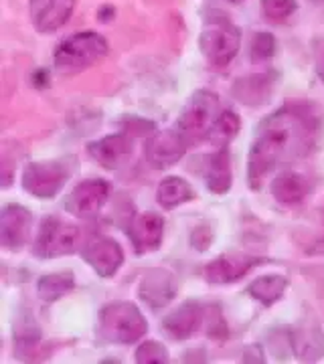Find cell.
<instances>
[{"label": "cell", "instance_id": "603a6c76", "mask_svg": "<svg viewBox=\"0 0 324 364\" xmlns=\"http://www.w3.org/2000/svg\"><path fill=\"white\" fill-rule=\"evenodd\" d=\"M286 287H288V282L282 275H263L249 284L247 294L254 299H258L261 306L270 308L284 296Z\"/></svg>", "mask_w": 324, "mask_h": 364}, {"label": "cell", "instance_id": "277c9868", "mask_svg": "<svg viewBox=\"0 0 324 364\" xmlns=\"http://www.w3.org/2000/svg\"><path fill=\"white\" fill-rule=\"evenodd\" d=\"M108 41L95 31H79L69 37H65L53 55V65L57 73H79L83 69H90L100 59H104L108 53Z\"/></svg>", "mask_w": 324, "mask_h": 364}, {"label": "cell", "instance_id": "ffe728a7", "mask_svg": "<svg viewBox=\"0 0 324 364\" xmlns=\"http://www.w3.org/2000/svg\"><path fill=\"white\" fill-rule=\"evenodd\" d=\"M194 196H197V193H194L193 186L181 176H169L156 188V200L167 210L181 207L184 203H191V200H194Z\"/></svg>", "mask_w": 324, "mask_h": 364}, {"label": "cell", "instance_id": "7c38bea8", "mask_svg": "<svg viewBox=\"0 0 324 364\" xmlns=\"http://www.w3.org/2000/svg\"><path fill=\"white\" fill-rule=\"evenodd\" d=\"M187 148L189 146L182 140L181 134L170 128L155 134L144 146V154L152 168H169L187 154Z\"/></svg>", "mask_w": 324, "mask_h": 364}, {"label": "cell", "instance_id": "d4e9b609", "mask_svg": "<svg viewBox=\"0 0 324 364\" xmlns=\"http://www.w3.org/2000/svg\"><path fill=\"white\" fill-rule=\"evenodd\" d=\"M290 344L302 360H316L324 352V338L318 330H296Z\"/></svg>", "mask_w": 324, "mask_h": 364}, {"label": "cell", "instance_id": "ba28073f", "mask_svg": "<svg viewBox=\"0 0 324 364\" xmlns=\"http://www.w3.org/2000/svg\"><path fill=\"white\" fill-rule=\"evenodd\" d=\"M81 259L90 265L100 277H114L120 267L124 265V251L120 247L116 239L98 235L91 237L88 243L81 247Z\"/></svg>", "mask_w": 324, "mask_h": 364}, {"label": "cell", "instance_id": "3957f363", "mask_svg": "<svg viewBox=\"0 0 324 364\" xmlns=\"http://www.w3.org/2000/svg\"><path fill=\"white\" fill-rule=\"evenodd\" d=\"M199 49L209 65L227 67L241 49V31L219 11H211L203 23Z\"/></svg>", "mask_w": 324, "mask_h": 364}, {"label": "cell", "instance_id": "4316f807", "mask_svg": "<svg viewBox=\"0 0 324 364\" xmlns=\"http://www.w3.org/2000/svg\"><path fill=\"white\" fill-rule=\"evenodd\" d=\"M296 0H261V11L272 23H284L296 13Z\"/></svg>", "mask_w": 324, "mask_h": 364}, {"label": "cell", "instance_id": "44dd1931", "mask_svg": "<svg viewBox=\"0 0 324 364\" xmlns=\"http://www.w3.org/2000/svg\"><path fill=\"white\" fill-rule=\"evenodd\" d=\"M270 87H272V75H251L235 83L234 95L241 104L259 105L268 100Z\"/></svg>", "mask_w": 324, "mask_h": 364}, {"label": "cell", "instance_id": "f546056e", "mask_svg": "<svg viewBox=\"0 0 324 364\" xmlns=\"http://www.w3.org/2000/svg\"><path fill=\"white\" fill-rule=\"evenodd\" d=\"M227 2H231V4H239V2H244V0H227Z\"/></svg>", "mask_w": 324, "mask_h": 364}, {"label": "cell", "instance_id": "4fadbf2b", "mask_svg": "<svg viewBox=\"0 0 324 364\" xmlns=\"http://www.w3.org/2000/svg\"><path fill=\"white\" fill-rule=\"evenodd\" d=\"M259 263H261L259 257L247 255V253H223L205 267V277H207V282L215 284V286L234 284L237 279H241L244 275H247Z\"/></svg>", "mask_w": 324, "mask_h": 364}, {"label": "cell", "instance_id": "d6986e66", "mask_svg": "<svg viewBox=\"0 0 324 364\" xmlns=\"http://www.w3.org/2000/svg\"><path fill=\"white\" fill-rule=\"evenodd\" d=\"M308 191H310L308 181L296 172H282L272 182L273 198L282 205H296L300 200H304Z\"/></svg>", "mask_w": 324, "mask_h": 364}, {"label": "cell", "instance_id": "7402d4cb", "mask_svg": "<svg viewBox=\"0 0 324 364\" xmlns=\"http://www.w3.org/2000/svg\"><path fill=\"white\" fill-rule=\"evenodd\" d=\"M73 287H75V277L71 272L47 273L37 282V296L45 304H53L65 298L69 291H73Z\"/></svg>", "mask_w": 324, "mask_h": 364}, {"label": "cell", "instance_id": "9a60e30c", "mask_svg": "<svg viewBox=\"0 0 324 364\" xmlns=\"http://www.w3.org/2000/svg\"><path fill=\"white\" fill-rule=\"evenodd\" d=\"M130 243L138 255L152 253L162 245L164 239V219L156 213H144L134 217L128 229Z\"/></svg>", "mask_w": 324, "mask_h": 364}, {"label": "cell", "instance_id": "ac0fdd59", "mask_svg": "<svg viewBox=\"0 0 324 364\" xmlns=\"http://www.w3.org/2000/svg\"><path fill=\"white\" fill-rule=\"evenodd\" d=\"M205 182L213 195H225L231 188L234 178H231V158H229L227 146H221L217 152H213L207 158Z\"/></svg>", "mask_w": 324, "mask_h": 364}, {"label": "cell", "instance_id": "7a4b0ae2", "mask_svg": "<svg viewBox=\"0 0 324 364\" xmlns=\"http://www.w3.org/2000/svg\"><path fill=\"white\" fill-rule=\"evenodd\" d=\"M148 332V322L132 301L105 304L98 318V338L108 344H134Z\"/></svg>", "mask_w": 324, "mask_h": 364}, {"label": "cell", "instance_id": "30bf717a", "mask_svg": "<svg viewBox=\"0 0 324 364\" xmlns=\"http://www.w3.org/2000/svg\"><path fill=\"white\" fill-rule=\"evenodd\" d=\"M33 213L23 205H4L0 213V243L9 251H21L31 239Z\"/></svg>", "mask_w": 324, "mask_h": 364}, {"label": "cell", "instance_id": "484cf974", "mask_svg": "<svg viewBox=\"0 0 324 364\" xmlns=\"http://www.w3.org/2000/svg\"><path fill=\"white\" fill-rule=\"evenodd\" d=\"M239 126H241V122H239V116L234 109H223L209 140L217 142L219 146H227L239 134Z\"/></svg>", "mask_w": 324, "mask_h": 364}, {"label": "cell", "instance_id": "f1b7e54d", "mask_svg": "<svg viewBox=\"0 0 324 364\" xmlns=\"http://www.w3.org/2000/svg\"><path fill=\"white\" fill-rule=\"evenodd\" d=\"M276 55V39L272 33H258L251 41V61H268Z\"/></svg>", "mask_w": 324, "mask_h": 364}, {"label": "cell", "instance_id": "5bb4252c", "mask_svg": "<svg viewBox=\"0 0 324 364\" xmlns=\"http://www.w3.org/2000/svg\"><path fill=\"white\" fill-rule=\"evenodd\" d=\"M179 291L174 275L167 269H148L140 282L138 296L150 310H162L174 299Z\"/></svg>", "mask_w": 324, "mask_h": 364}, {"label": "cell", "instance_id": "9c48e42d", "mask_svg": "<svg viewBox=\"0 0 324 364\" xmlns=\"http://www.w3.org/2000/svg\"><path fill=\"white\" fill-rule=\"evenodd\" d=\"M110 198V184L102 178L79 182L65 200V208L79 219H93L100 215Z\"/></svg>", "mask_w": 324, "mask_h": 364}, {"label": "cell", "instance_id": "8992f818", "mask_svg": "<svg viewBox=\"0 0 324 364\" xmlns=\"http://www.w3.org/2000/svg\"><path fill=\"white\" fill-rule=\"evenodd\" d=\"M73 166L67 160L31 162L23 172V188L35 198H55L71 178Z\"/></svg>", "mask_w": 324, "mask_h": 364}, {"label": "cell", "instance_id": "2e32d148", "mask_svg": "<svg viewBox=\"0 0 324 364\" xmlns=\"http://www.w3.org/2000/svg\"><path fill=\"white\" fill-rule=\"evenodd\" d=\"M132 138L130 134H112L102 140L88 144V154H90L100 166L108 170L120 168L130 156H132Z\"/></svg>", "mask_w": 324, "mask_h": 364}, {"label": "cell", "instance_id": "83f0119b", "mask_svg": "<svg viewBox=\"0 0 324 364\" xmlns=\"http://www.w3.org/2000/svg\"><path fill=\"white\" fill-rule=\"evenodd\" d=\"M136 363H169V350H167V346L162 342L146 340L144 344L138 346V350H136Z\"/></svg>", "mask_w": 324, "mask_h": 364}, {"label": "cell", "instance_id": "8fae6325", "mask_svg": "<svg viewBox=\"0 0 324 364\" xmlns=\"http://www.w3.org/2000/svg\"><path fill=\"white\" fill-rule=\"evenodd\" d=\"M75 9V0H28V14L41 35L63 28Z\"/></svg>", "mask_w": 324, "mask_h": 364}, {"label": "cell", "instance_id": "5b68a950", "mask_svg": "<svg viewBox=\"0 0 324 364\" xmlns=\"http://www.w3.org/2000/svg\"><path fill=\"white\" fill-rule=\"evenodd\" d=\"M219 95L211 90L194 91L184 105L182 114L174 124V130L182 136L187 146H197L211 138V132L215 128L221 116Z\"/></svg>", "mask_w": 324, "mask_h": 364}, {"label": "cell", "instance_id": "52a82bcc", "mask_svg": "<svg viewBox=\"0 0 324 364\" xmlns=\"http://www.w3.org/2000/svg\"><path fill=\"white\" fill-rule=\"evenodd\" d=\"M79 249H81V231L78 227L51 217L43 221V227L35 239L33 253L41 259H53L61 255H71Z\"/></svg>", "mask_w": 324, "mask_h": 364}, {"label": "cell", "instance_id": "cb8c5ba5", "mask_svg": "<svg viewBox=\"0 0 324 364\" xmlns=\"http://www.w3.org/2000/svg\"><path fill=\"white\" fill-rule=\"evenodd\" d=\"M39 342L41 330L37 322H35V318L28 316V314H23L14 324V348H16L19 358H26L31 352L39 346Z\"/></svg>", "mask_w": 324, "mask_h": 364}, {"label": "cell", "instance_id": "6da1fadb", "mask_svg": "<svg viewBox=\"0 0 324 364\" xmlns=\"http://www.w3.org/2000/svg\"><path fill=\"white\" fill-rule=\"evenodd\" d=\"M318 124L310 112L288 105L266 117L258 126L247 156V181L254 191L261 188L268 174L296 162L310 152Z\"/></svg>", "mask_w": 324, "mask_h": 364}, {"label": "cell", "instance_id": "e0dca14e", "mask_svg": "<svg viewBox=\"0 0 324 364\" xmlns=\"http://www.w3.org/2000/svg\"><path fill=\"white\" fill-rule=\"evenodd\" d=\"M201 324H203V308L199 301L189 299L162 320V330L172 340H187L193 336Z\"/></svg>", "mask_w": 324, "mask_h": 364}]
</instances>
